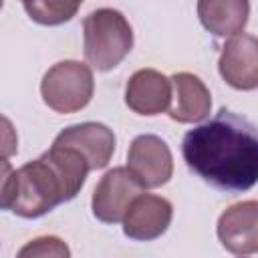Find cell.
I'll list each match as a JSON object with an SVG mask.
<instances>
[{"instance_id": "cell-10", "label": "cell", "mask_w": 258, "mask_h": 258, "mask_svg": "<svg viewBox=\"0 0 258 258\" xmlns=\"http://www.w3.org/2000/svg\"><path fill=\"white\" fill-rule=\"evenodd\" d=\"M258 206L254 200L230 206L218 218V238L232 254H254L258 250Z\"/></svg>"}, {"instance_id": "cell-2", "label": "cell", "mask_w": 258, "mask_h": 258, "mask_svg": "<svg viewBox=\"0 0 258 258\" xmlns=\"http://www.w3.org/2000/svg\"><path fill=\"white\" fill-rule=\"evenodd\" d=\"M89 171L79 151L52 143L46 153L16 171V194L10 210L20 218H40L58 204L73 200Z\"/></svg>"}, {"instance_id": "cell-5", "label": "cell", "mask_w": 258, "mask_h": 258, "mask_svg": "<svg viewBox=\"0 0 258 258\" xmlns=\"http://www.w3.org/2000/svg\"><path fill=\"white\" fill-rule=\"evenodd\" d=\"M127 171L141 189L167 183L173 173V157L167 143L151 133L137 135L127 151Z\"/></svg>"}, {"instance_id": "cell-12", "label": "cell", "mask_w": 258, "mask_h": 258, "mask_svg": "<svg viewBox=\"0 0 258 258\" xmlns=\"http://www.w3.org/2000/svg\"><path fill=\"white\" fill-rule=\"evenodd\" d=\"M171 105L169 117L177 123H198L210 115L212 95L198 75L175 73L171 79Z\"/></svg>"}, {"instance_id": "cell-3", "label": "cell", "mask_w": 258, "mask_h": 258, "mask_svg": "<svg viewBox=\"0 0 258 258\" xmlns=\"http://www.w3.org/2000/svg\"><path fill=\"white\" fill-rule=\"evenodd\" d=\"M85 58L97 71L115 69L133 46V28L115 8H97L83 20Z\"/></svg>"}, {"instance_id": "cell-15", "label": "cell", "mask_w": 258, "mask_h": 258, "mask_svg": "<svg viewBox=\"0 0 258 258\" xmlns=\"http://www.w3.org/2000/svg\"><path fill=\"white\" fill-rule=\"evenodd\" d=\"M16 258H71V250L67 242L56 236H40L26 242Z\"/></svg>"}, {"instance_id": "cell-4", "label": "cell", "mask_w": 258, "mask_h": 258, "mask_svg": "<svg viewBox=\"0 0 258 258\" xmlns=\"http://www.w3.org/2000/svg\"><path fill=\"white\" fill-rule=\"evenodd\" d=\"M95 91L93 71L79 60L52 64L40 83L42 101L56 113H75L89 105Z\"/></svg>"}, {"instance_id": "cell-6", "label": "cell", "mask_w": 258, "mask_h": 258, "mask_svg": "<svg viewBox=\"0 0 258 258\" xmlns=\"http://www.w3.org/2000/svg\"><path fill=\"white\" fill-rule=\"evenodd\" d=\"M139 194L141 187L127 167H113L101 177L93 191V216L105 224H117L123 220L127 208Z\"/></svg>"}, {"instance_id": "cell-9", "label": "cell", "mask_w": 258, "mask_h": 258, "mask_svg": "<svg viewBox=\"0 0 258 258\" xmlns=\"http://www.w3.org/2000/svg\"><path fill=\"white\" fill-rule=\"evenodd\" d=\"M52 143L79 151L85 157L89 169H103L111 161L115 151L113 131L107 125L95 121L77 123L62 129Z\"/></svg>"}, {"instance_id": "cell-13", "label": "cell", "mask_w": 258, "mask_h": 258, "mask_svg": "<svg viewBox=\"0 0 258 258\" xmlns=\"http://www.w3.org/2000/svg\"><path fill=\"white\" fill-rule=\"evenodd\" d=\"M250 4L244 0H202L198 16L206 30L218 38L240 34L248 22Z\"/></svg>"}, {"instance_id": "cell-16", "label": "cell", "mask_w": 258, "mask_h": 258, "mask_svg": "<svg viewBox=\"0 0 258 258\" xmlns=\"http://www.w3.org/2000/svg\"><path fill=\"white\" fill-rule=\"evenodd\" d=\"M16 194V171L10 161L0 159V210H10Z\"/></svg>"}, {"instance_id": "cell-11", "label": "cell", "mask_w": 258, "mask_h": 258, "mask_svg": "<svg viewBox=\"0 0 258 258\" xmlns=\"http://www.w3.org/2000/svg\"><path fill=\"white\" fill-rule=\"evenodd\" d=\"M125 103L137 115H159L169 109L171 83L155 69H139L127 81Z\"/></svg>"}, {"instance_id": "cell-8", "label": "cell", "mask_w": 258, "mask_h": 258, "mask_svg": "<svg viewBox=\"0 0 258 258\" xmlns=\"http://www.w3.org/2000/svg\"><path fill=\"white\" fill-rule=\"evenodd\" d=\"M173 208L171 202L153 196V194H139L123 216V232L131 240L149 242L159 238L171 224Z\"/></svg>"}, {"instance_id": "cell-18", "label": "cell", "mask_w": 258, "mask_h": 258, "mask_svg": "<svg viewBox=\"0 0 258 258\" xmlns=\"http://www.w3.org/2000/svg\"><path fill=\"white\" fill-rule=\"evenodd\" d=\"M0 8H2V2H0Z\"/></svg>"}, {"instance_id": "cell-14", "label": "cell", "mask_w": 258, "mask_h": 258, "mask_svg": "<svg viewBox=\"0 0 258 258\" xmlns=\"http://www.w3.org/2000/svg\"><path fill=\"white\" fill-rule=\"evenodd\" d=\"M26 14L38 22V24H60L71 20L77 10H79V2H67V0H48V2H24L22 4Z\"/></svg>"}, {"instance_id": "cell-1", "label": "cell", "mask_w": 258, "mask_h": 258, "mask_svg": "<svg viewBox=\"0 0 258 258\" xmlns=\"http://www.w3.org/2000/svg\"><path fill=\"white\" fill-rule=\"evenodd\" d=\"M181 155L185 165L216 189L240 194L256 183V127L228 109H220L210 121L189 129L181 143Z\"/></svg>"}, {"instance_id": "cell-17", "label": "cell", "mask_w": 258, "mask_h": 258, "mask_svg": "<svg viewBox=\"0 0 258 258\" xmlns=\"http://www.w3.org/2000/svg\"><path fill=\"white\" fill-rule=\"evenodd\" d=\"M18 151V135L12 121L0 115V159H8Z\"/></svg>"}, {"instance_id": "cell-7", "label": "cell", "mask_w": 258, "mask_h": 258, "mask_svg": "<svg viewBox=\"0 0 258 258\" xmlns=\"http://www.w3.org/2000/svg\"><path fill=\"white\" fill-rule=\"evenodd\" d=\"M218 69L222 79L240 91L258 87V40L252 34H234L226 40Z\"/></svg>"}]
</instances>
